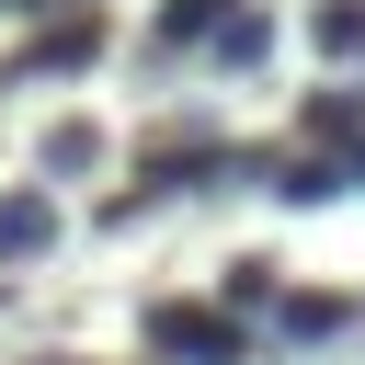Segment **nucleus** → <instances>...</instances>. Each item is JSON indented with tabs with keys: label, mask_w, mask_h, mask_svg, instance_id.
<instances>
[{
	"label": "nucleus",
	"mask_w": 365,
	"mask_h": 365,
	"mask_svg": "<svg viewBox=\"0 0 365 365\" xmlns=\"http://www.w3.org/2000/svg\"><path fill=\"white\" fill-rule=\"evenodd\" d=\"M137 342H148V365H251L262 354L251 319H228L217 297H148L137 308Z\"/></svg>",
	"instance_id": "1"
},
{
	"label": "nucleus",
	"mask_w": 365,
	"mask_h": 365,
	"mask_svg": "<svg viewBox=\"0 0 365 365\" xmlns=\"http://www.w3.org/2000/svg\"><path fill=\"white\" fill-rule=\"evenodd\" d=\"M103 46H114V23H103L91 0H57V11H34V34L0 57V91H34V80H80Z\"/></svg>",
	"instance_id": "2"
},
{
	"label": "nucleus",
	"mask_w": 365,
	"mask_h": 365,
	"mask_svg": "<svg viewBox=\"0 0 365 365\" xmlns=\"http://www.w3.org/2000/svg\"><path fill=\"white\" fill-rule=\"evenodd\" d=\"M46 251H57V194H46V182L0 194V274H23V262H46Z\"/></svg>",
	"instance_id": "3"
},
{
	"label": "nucleus",
	"mask_w": 365,
	"mask_h": 365,
	"mask_svg": "<svg viewBox=\"0 0 365 365\" xmlns=\"http://www.w3.org/2000/svg\"><path fill=\"white\" fill-rule=\"evenodd\" d=\"M262 194L274 205H331V194H354V171H342V148H285L262 171Z\"/></svg>",
	"instance_id": "4"
},
{
	"label": "nucleus",
	"mask_w": 365,
	"mask_h": 365,
	"mask_svg": "<svg viewBox=\"0 0 365 365\" xmlns=\"http://www.w3.org/2000/svg\"><path fill=\"white\" fill-rule=\"evenodd\" d=\"M228 11H240V0H160V11H148V57H160V68H171V57H205Z\"/></svg>",
	"instance_id": "5"
},
{
	"label": "nucleus",
	"mask_w": 365,
	"mask_h": 365,
	"mask_svg": "<svg viewBox=\"0 0 365 365\" xmlns=\"http://www.w3.org/2000/svg\"><path fill=\"white\" fill-rule=\"evenodd\" d=\"M297 137H308V148H342V160H354V148H365V91H354V80L308 91V103H297Z\"/></svg>",
	"instance_id": "6"
},
{
	"label": "nucleus",
	"mask_w": 365,
	"mask_h": 365,
	"mask_svg": "<svg viewBox=\"0 0 365 365\" xmlns=\"http://www.w3.org/2000/svg\"><path fill=\"white\" fill-rule=\"evenodd\" d=\"M262 319H274V342H342V331H354V308H342V297H319V285H285Z\"/></svg>",
	"instance_id": "7"
},
{
	"label": "nucleus",
	"mask_w": 365,
	"mask_h": 365,
	"mask_svg": "<svg viewBox=\"0 0 365 365\" xmlns=\"http://www.w3.org/2000/svg\"><path fill=\"white\" fill-rule=\"evenodd\" d=\"M34 171H46V182L103 171V125H91V114H57V125H46V148H34Z\"/></svg>",
	"instance_id": "8"
},
{
	"label": "nucleus",
	"mask_w": 365,
	"mask_h": 365,
	"mask_svg": "<svg viewBox=\"0 0 365 365\" xmlns=\"http://www.w3.org/2000/svg\"><path fill=\"white\" fill-rule=\"evenodd\" d=\"M205 57H217V68H240V80H251V68H262V57H274V11H262V0H240V11H228V23H217V46H205Z\"/></svg>",
	"instance_id": "9"
},
{
	"label": "nucleus",
	"mask_w": 365,
	"mask_h": 365,
	"mask_svg": "<svg viewBox=\"0 0 365 365\" xmlns=\"http://www.w3.org/2000/svg\"><path fill=\"white\" fill-rule=\"evenodd\" d=\"M308 46H319L331 68H365V0H319V11H308Z\"/></svg>",
	"instance_id": "10"
},
{
	"label": "nucleus",
	"mask_w": 365,
	"mask_h": 365,
	"mask_svg": "<svg viewBox=\"0 0 365 365\" xmlns=\"http://www.w3.org/2000/svg\"><path fill=\"white\" fill-rule=\"evenodd\" d=\"M274 297H285V274H274L262 251H240V262L217 274V308H228V319H251V308H274Z\"/></svg>",
	"instance_id": "11"
},
{
	"label": "nucleus",
	"mask_w": 365,
	"mask_h": 365,
	"mask_svg": "<svg viewBox=\"0 0 365 365\" xmlns=\"http://www.w3.org/2000/svg\"><path fill=\"white\" fill-rule=\"evenodd\" d=\"M342 171H354V194H365V148H354V160H342Z\"/></svg>",
	"instance_id": "12"
},
{
	"label": "nucleus",
	"mask_w": 365,
	"mask_h": 365,
	"mask_svg": "<svg viewBox=\"0 0 365 365\" xmlns=\"http://www.w3.org/2000/svg\"><path fill=\"white\" fill-rule=\"evenodd\" d=\"M0 308H11V274H0Z\"/></svg>",
	"instance_id": "13"
}]
</instances>
